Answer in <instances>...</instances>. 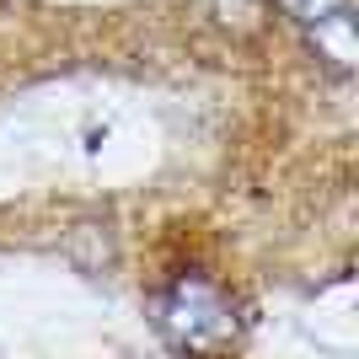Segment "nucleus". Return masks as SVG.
Segmentation results:
<instances>
[{
    "label": "nucleus",
    "mask_w": 359,
    "mask_h": 359,
    "mask_svg": "<svg viewBox=\"0 0 359 359\" xmlns=\"http://www.w3.org/2000/svg\"><path fill=\"white\" fill-rule=\"evenodd\" d=\"M156 327L172 348L182 354H220L236 344V306L215 279L204 273H177L172 285L156 295Z\"/></svg>",
    "instance_id": "1"
},
{
    "label": "nucleus",
    "mask_w": 359,
    "mask_h": 359,
    "mask_svg": "<svg viewBox=\"0 0 359 359\" xmlns=\"http://www.w3.org/2000/svg\"><path fill=\"white\" fill-rule=\"evenodd\" d=\"M306 48L316 54V65H322L327 75L348 81V75L359 70V32H354V11L338 16V22H327L322 32H311V38H306Z\"/></svg>",
    "instance_id": "2"
},
{
    "label": "nucleus",
    "mask_w": 359,
    "mask_h": 359,
    "mask_svg": "<svg viewBox=\"0 0 359 359\" xmlns=\"http://www.w3.org/2000/svg\"><path fill=\"white\" fill-rule=\"evenodd\" d=\"M273 6L285 11V22L300 32V38H311V32H322L327 22H338V16L354 11L348 0H273Z\"/></svg>",
    "instance_id": "3"
}]
</instances>
